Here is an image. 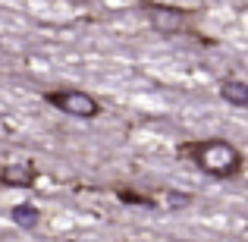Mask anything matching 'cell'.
Returning a JSON list of instances; mask_svg holds the SVG:
<instances>
[{
  "label": "cell",
  "instance_id": "1",
  "mask_svg": "<svg viewBox=\"0 0 248 242\" xmlns=\"http://www.w3.org/2000/svg\"><path fill=\"white\" fill-rule=\"evenodd\" d=\"M192 158L204 173H211V176H236L239 167H242V154L223 139L198 142V145L192 148Z\"/></svg>",
  "mask_w": 248,
  "mask_h": 242
},
{
  "label": "cell",
  "instance_id": "2",
  "mask_svg": "<svg viewBox=\"0 0 248 242\" xmlns=\"http://www.w3.org/2000/svg\"><path fill=\"white\" fill-rule=\"evenodd\" d=\"M47 104H54L57 110H63V113H69V116H79V120H91V116L101 113V104H97L88 91H69V88L50 91Z\"/></svg>",
  "mask_w": 248,
  "mask_h": 242
},
{
  "label": "cell",
  "instance_id": "3",
  "mask_svg": "<svg viewBox=\"0 0 248 242\" xmlns=\"http://www.w3.org/2000/svg\"><path fill=\"white\" fill-rule=\"evenodd\" d=\"M148 19H151V25L157 32H179L182 25H186V16H182L179 10H170V6H157V3H151L148 6Z\"/></svg>",
  "mask_w": 248,
  "mask_h": 242
},
{
  "label": "cell",
  "instance_id": "4",
  "mask_svg": "<svg viewBox=\"0 0 248 242\" xmlns=\"http://www.w3.org/2000/svg\"><path fill=\"white\" fill-rule=\"evenodd\" d=\"M38 179V170L31 163H6L0 170V182L3 186H31Z\"/></svg>",
  "mask_w": 248,
  "mask_h": 242
},
{
  "label": "cell",
  "instance_id": "5",
  "mask_svg": "<svg viewBox=\"0 0 248 242\" xmlns=\"http://www.w3.org/2000/svg\"><path fill=\"white\" fill-rule=\"evenodd\" d=\"M220 95H223V101L236 104V107H248V82L226 79L223 85H220Z\"/></svg>",
  "mask_w": 248,
  "mask_h": 242
},
{
  "label": "cell",
  "instance_id": "6",
  "mask_svg": "<svg viewBox=\"0 0 248 242\" xmlns=\"http://www.w3.org/2000/svg\"><path fill=\"white\" fill-rule=\"evenodd\" d=\"M38 208L35 205H16L13 208V220H16L19 226H25V230H31V226H38Z\"/></svg>",
  "mask_w": 248,
  "mask_h": 242
},
{
  "label": "cell",
  "instance_id": "7",
  "mask_svg": "<svg viewBox=\"0 0 248 242\" xmlns=\"http://www.w3.org/2000/svg\"><path fill=\"white\" fill-rule=\"evenodd\" d=\"M123 201H132V205H151V198L148 195H132V192H120Z\"/></svg>",
  "mask_w": 248,
  "mask_h": 242
}]
</instances>
